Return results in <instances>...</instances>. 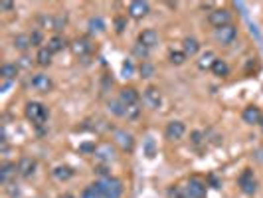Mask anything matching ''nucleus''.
<instances>
[{"label": "nucleus", "instance_id": "38", "mask_svg": "<svg viewBox=\"0 0 263 198\" xmlns=\"http://www.w3.org/2000/svg\"><path fill=\"white\" fill-rule=\"evenodd\" d=\"M95 172H97V174H101V179L111 177V174H109V170H107V167H105V165H99V167L95 168Z\"/></svg>", "mask_w": 263, "mask_h": 198}, {"label": "nucleus", "instance_id": "25", "mask_svg": "<svg viewBox=\"0 0 263 198\" xmlns=\"http://www.w3.org/2000/svg\"><path fill=\"white\" fill-rule=\"evenodd\" d=\"M14 48L18 52H26L28 48H32V42H30V34H18L14 38Z\"/></svg>", "mask_w": 263, "mask_h": 198}, {"label": "nucleus", "instance_id": "34", "mask_svg": "<svg viewBox=\"0 0 263 198\" xmlns=\"http://www.w3.org/2000/svg\"><path fill=\"white\" fill-rule=\"evenodd\" d=\"M139 72H141V76H143V77H152V74H155V68H152L150 63L143 61V63H141V68H139Z\"/></svg>", "mask_w": 263, "mask_h": 198}, {"label": "nucleus", "instance_id": "46", "mask_svg": "<svg viewBox=\"0 0 263 198\" xmlns=\"http://www.w3.org/2000/svg\"><path fill=\"white\" fill-rule=\"evenodd\" d=\"M61 198H73V196H72V194H65V196H61Z\"/></svg>", "mask_w": 263, "mask_h": 198}, {"label": "nucleus", "instance_id": "9", "mask_svg": "<svg viewBox=\"0 0 263 198\" xmlns=\"http://www.w3.org/2000/svg\"><path fill=\"white\" fill-rule=\"evenodd\" d=\"M127 12H129V16L133 18V20H143L145 16H148V12H150V4H148V2H145V0H133V2L129 4Z\"/></svg>", "mask_w": 263, "mask_h": 198}, {"label": "nucleus", "instance_id": "4", "mask_svg": "<svg viewBox=\"0 0 263 198\" xmlns=\"http://www.w3.org/2000/svg\"><path fill=\"white\" fill-rule=\"evenodd\" d=\"M113 143L125 152H133V149H135L133 133H129V131H125V129H115L113 131Z\"/></svg>", "mask_w": 263, "mask_h": 198}, {"label": "nucleus", "instance_id": "28", "mask_svg": "<svg viewBox=\"0 0 263 198\" xmlns=\"http://www.w3.org/2000/svg\"><path fill=\"white\" fill-rule=\"evenodd\" d=\"M212 74L218 77H226L230 74V65L224 60H216V63L212 65Z\"/></svg>", "mask_w": 263, "mask_h": 198}, {"label": "nucleus", "instance_id": "39", "mask_svg": "<svg viewBox=\"0 0 263 198\" xmlns=\"http://www.w3.org/2000/svg\"><path fill=\"white\" fill-rule=\"evenodd\" d=\"M95 149H97V147H95L93 143H85V145H81V147H79V151H81V152H95Z\"/></svg>", "mask_w": 263, "mask_h": 198}, {"label": "nucleus", "instance_id": "26", "mask_svg": "<svg viewBox=\"0 0 263 198\" xmlns=\"http://www.w3.org/2000/svg\"><path fill=\"white\" fill-rule=\"evenodd\" d=\"M18 76V65L16 63H4L2 68H0V77H2L4 81H10Z\"/></svg>", "mask_w": 263, "mask_h": 198}, {"label": "nucleus", "instance_id": "23", "mask_svg": "<svg viewBox=\"0 0 263 198\" xmlns=\"http://www.w3.org/2000/svg\"><path fill=\"white\" fill-rule=\"evenodd\" d=\"M65 46H68V42H65V38H63V36H52V38L48 40V50H50L52 54L61 52Z\"/></svg>", "mask_w": 263, "mask_h": 198}, {"label": "nucleus", "instance_id": "35", "mask_svg": "<svg viewBox=\"0 0 263 198\" xmlns=\"http://www.w3.org/2000/svg\"><path fill=\"white\" fill-rule=\"evenodd\" d=\"M42 40H44V36H42V32H40V30H34V32L30 34V42H32V46H40Z\"/></svg>", "mask_w": 263, "mask_h": 198}, {"label": "nucleus", "instance_id": "33", "mask_svg": "<svg viewBox=\"0 0 263 198\" xmlns=\"http://www.w3.org/2000/svg\"><path fill=\"white\" fill-rule=\"evenodd\" d=\"M133 54L137 56V58H141V60H146V56H148V48H145L143 44H135V48H133Z\"/></svg>", "mask_w": 263, "mask_h": 198}, {"label": "nucleus", "instance_id": "6", "mask_svg": "<svg viewBox=\"0 0 263 198\" xmlns=\"http://www.w3.org/2000/svg\"><path fill=\"white\" fill-rule=\"evenodd\" d=\"M214 38H216V42L220 44V46H230V44H234L235 38H237V28L234 24L222 26V28H218L214 32Z\"/></svg>", "mask_w": 263, "mask_h": 198}, {"label": "nucleus", "instance_id": "17", "mask_svg": "<svg viewBox=\"0 0 263 198\" xmlns=\"http://www.w3.org/2000/svg\"><path fill=\"white\" fill-rule=\"evenodd\" d=\"M119 99L129 107V105H139V91L135 90V87H123V90L119 91Z\"/></svg>", "mask_w": 263, "mask_h": 198}, {"label": "nucleus", "instance_id": "32", "mask_svg": "<svg viewBox=\"0 0 263 198\" xmlns=\"http://www.w3.org/2000/svg\"><path fill=\"white\" fill-rule=\"evenodd\" d=\"M81 198H103V196L97 192V188H95L93 184H89V186H87V188L81 192Z\"/></svg>", "mask_w": 263, "mask_h": 198}, {"label": "nucleus", "instance_id": "10", "mask_svg": "<svg viewBox=\"0 0 263 198\" xmlns=\"http://www.w3.org/2000/svg\"><path fill=\"white\" fill-rule=\"evenodd\" d=\"M30 85L34 87L36 91H40V93H48L52 87H54V81H52V77L46 76V74H36V76H32Z\"/></svg>", "mask_w": 263, "mask_h": 198}, {"label": "nucleus", "instance_id": "37", "mask_svg": "<svg viewBox=\"0 0 263 198\" xmlns=\"http://www.w3.org/2000/svg\"><path fill=\"white\" fill-rule=\"evenodd\" d=\"M202 139H204V133H200V131H194V133H192V143L194 145H200Z\"/></svg>", "mask_w": 263, "mask_h": 198}, {"label": "nucleus", "instance_id": "31", "mask_svg": "<svg viewBox=\"0 0 263 198\" xmlns=\"http://www.w3.org/2000/svg\"><path fill=\"white\" fill-rule=\"evenodd\" d=\"M166 194H168V198H186L184 186H170Z\"/></svg>", "mask_w": 263, "mask_h": 198}, {"label": "nucleus", "instance_id": "22", "mask_svg": "<svg viewBox=\"0 0 263 198\" xmlns=\"http://www.w3.org/2000/svg\"><path fill=\"white\" fill-rule=\"evenodd\" d=\"M216 60H218V58H216V54L208 50V52H204V54L198 58V61H196V63H198V68H200V70H212V65L216 63Z\"/></svg>", "mask_w": 263, "mask_h": 198}, {"label": "nucleus", "instance_id": "7", "mask_svg": "<svg viewBox=\"0 0 263 198\" xmlns=\"http://www.w3.org/2000/svg\"><path fill=\"white\" fill-rule=\"evenodd\" d=\"M237 186H239V190H242L244 194H255V190H257V181H255V177H253V170H251V168H246L242 174H239Z\"/></svg>", "mask_w": 263, "mask_h": 198}, {"label": "nucleus", "instance_id": "30", "mask_svg": "<svg viewBox=\"0 0 263 198\" xmlns=\"http://www.w3.org/2000/svg\"><path fill=\"white\" fill-rule=\"evenodd\" d=\"M139 115H141V107L139 105H129L127 107V111H125V119L127 121H135V119H139Z\"/></svg>", "mask_w": 263, "mask_h": 198}, {"label": "nucleus", "instance_id": "1", "mask_svg": "<svg viewBox=\"0 0 263 198\" xmlns=\"http://www.w3.org/2000/svg\"><path fill=\"white\" fill-rule=\"evenodd\" d=\"M93 186L97 188V192L103 198H121L123 196V183L115 177H107V179H99L93 183Z\"/></svg>", "mask_w": 263, "mask_h": 198}, {"label": "nucleus", "instance_id": "19", "mask_svg": "<svg viewBox=\"0 0 263 198\" xmlns=\"http://www.w3.org/2000/svg\"><path fill=\"white\" fill-rule=\"evenodd\" d=\"M182 52H184L186 56H196V54L200 52V42L196 40V38H192V36L184 38V40H182Z\"/></svg>", "mask_w": 263, "mask_h": 198}, {"label": "nucleus", "instance_id": "41", "mask_svg": "<svg viewBox=\"0 0 263 198\" xmlns=\"http://www.w3.org/2000/svg\"><path fill=\"white\" fill-rule=\"evenodd\" d=\"M20 65H22V68H32V61H30V58L22 56V58H20Z\"/></svg>", "mask_w": 263, "mask_h": 198}, {"label": "nucleus", "instance_id": "20", "mask_svg": "<svg viewBox=\"0 0 263 198\" xmlns=\"http://www.w3.org/2000/svg\"><path fill=\"white\" fill-rule=\"evenodd\" d=\"M52 177L56 179V181H70L72 177H73V168L72 167H68V165H61V167H56L54 170H52Z\"/></svg>", "mask_w": 263, "mask_h": 198}, {"label": "nucleus", "instance_id": "44", "mask_svg": "<svg viewBox=\"0 0 263 198\" xmlns=\"http://www.w3.org/2000/svg\"><path fill=\"white\" fill-rule=\"evenodd\" d=\"M115 26H117V32H123V28H125V20H123V18H117V20H115Z\"/></svg>", "mask_w": 263, "mask_h": 198}, {"label": "nucleus", "instance_id": "16", "mask_svg": "<svg viewBox=\"0 0 263 198\" xmlns=\"http://www.w3.org/2000/svg\"><path fill=\"white\" fill-rule=\"evenodd\" d=\"M139 44H143L145 48H155L157 44H159V32L157 30H152V28H146L139 34Z\"/></svg>", "mask_w": 263, "mask_h": 198}, {"label": "nucleus", "instance_id": "47", "mask_svg": "<svg viewBox=\"0 0 263 198\" xmlns=\"http://www.w3.org/2000/svg\"><path fill=\"white\" fill-rule=\"evenodd\" d=\"M261 127H263V121H261Z\"/></svg>", "mask_w": 263, "mask_h": 198}, {"label": "nucleus", "instance_id": "2", "mask_svg": "<svg viewBox=\"0 0 263 198\" xmlns=\"http://www.w3.org/2000/svg\"><path fill=\"white\" fill-rule=\"evenodd\" d=\"M26 119L32 121L34 125H44L48 121V109L46 105H42L38 101H30L26 105Z\"/></svg>", "mask_w": 263, "mask_h": 198}, {"label": "nucleus", "instance_id": "27", "mask_svg": "<svg viewBox=\"0 0 263 198\" xmlns=\"http://www.w3.org/2000/svg\"><path fill=\"white\" fill-rule=\"evenodd\" d=\"M52 58H54V54L48 50V46H46V48H40L38 54H36V61H38V65H42V68L50 65V63H52Z\"/></svg>", "mask_w": 263, "mask_h": 198}, {"label": "nucleus", "instance_id": "14", "mask_svg": "<svg viewBox=\"0 0 263 198\" xmlns=\"http://www.w3.org/2000/svg\"><path fill=\"white\" fill-rule=\"evenodd\" d=\"M95 159H99L101 163H111L113 159H115V147L111 145V143H101V145H97V149H95Z\"/></svg>", "mask_w": 263, "mask_h": 198}, {"label": "nucleus", "instance_id": "29", "mask_svg": "<svg viewBox=\"0 0 263 198\" xmlns=\"http://www.w3.org/2000/svg\"><path fill=\"white\" fill-rule=\"evenodd\" d=\"M186 54L184 52H178V50H172L170 54H168V60H170V63H174V65H182L184 61H186Z\"/></svg>", "mask_w": 263, "mask_h": 198}, {"label": "nucleus", "instance_id": "13", "mask_svg": "<svg viewBox=\"0 0 263 198\" xmlns=\"http://www.w3.org/2000/svg\"><path fill=\"white\" fill-rule=\"evenodd\" d=\"M72 52H73V56H77V58H87V56L93 52V44L87 40V38H77V40H73V44H72Z\"/></svg>", "mask_w": 263, "mask_h": 198}, {"label": "nucleus", "instance_id": "8", "mask_svg": "<svg viewBox=\"0 0 263 198\" xmlns=\"http://www.w3.org/2000/svg\"><path fill=\"white\" fill-rule=\"evenodd\" d=\"M143 101H145V105L148 109H159L161 103H162L161 90H159V87H155V85H148L146 90H145V93H143Z\"/></svg>", "mask_w": 263, "mask_h": 198}, {"label": "nucleus", "instance_id": "36", "mask_svg": "<svg viewBox=\"0 0 263 198\" xmlns=\"http://www.w3.org/2000/svg\"><path fill=\"white\" fill-rule=\"evenodd\" d=\"M146 157L148 159L155 157V141L152 139H146Z\"/></svg>", "mask_w": 263, "mask_h": 198}, {"label": "nucleus", "instance_id": "45", "mask_svg": "<svg viewBox=\"0 0 263 198\" xmlns=\"http://www.w3.org/2000/svg\"><path fill=\"white\" fill-rule=\"evenodd\" d=\"M255 159H257L259 163H263V149H259V151L255 152Z\"/></svg>", "mask_w": 263, "mask_h": 198}, {"label": "nucleus", "instance_id": "12", "mask_svg": "<svg viewBox=\"0 0 263 198\" xmlns=\"http://www.w3.org/2000/svg\"><path fill=\"white\" fill-rule=\"evenodd\" d=\"M184 133H186V127L182 121H170L164 129V135L168 141H180L184 137Z\"/></svg>", "mask_w": 263, "mask_h": 198}, {"label": "nucleus", "instance_id": "5", "mask_svg": "<svg viewBox=\"0 0 263 198\" xmlns=\"http://www.w3.org/2000/svg\"><path fill=\"white\" fill-rule=\"evenodd\" d=\"M208 22L216 30L222 28V26H228V24H232V12L228 8H214L208 14Z\"/></svg>", "mask_w": 263, "mask_h": 198}, {"label": "nucleus", "instance_id": "43", "mask_svg": "<svg viewBox=\"0 0 263 198\" xmlns=\"http://www.w3.org/2000/svg\"><path fill=\"white\" fill-rule=\"evenodd\" d=\"M0 10L10 12V10H14V4H12V2H0Z\"/></svg>", "mask_w": 263, "mask_h": 198}, {"label": "nucleus", "instance_id": "15", "mask_svg": "<svg viewBox=\"0 0 263 198\" xmlns=\"http://www.w3.org/2000/svg\"><path fill=\"white\" fill-rule=\"evenodd\" d=\"M242 119H244L248 125H261V121H263L261 109L255 107V105H248L244 111H242Z\"/></svg>", "mask_w": 263, "mask_h": 198}, {"label": "nucleus", "instance_id": "40", "mask_svg": "<svg viewBox=\"0 0 263 198\" xmlns=\"http://www.w3.org/2000/svg\"><path fill=\"white\" fill-rule=\"evenodd\" d=\"M123 74H125L127 77H131V74H133V63L125 61V63H123Z\"/></svg>", "mask_w": 263, "mask_h": 198}, {"label": "nucleus", "instance_id": "18", "mask_svg": "<svg viewBox=\"0 0 263 198\" xmlns=\"http://www.w3.org/2000/svg\"><path fill=\"white\" fill-rule=\"evenodd\" d=\"M18 174V165L14 163H4L0 167V183L2 184H10V181Z\"/></svg>", "mask_w": 263, "mask_h": 198}, {"label": "nucleus", "instance_id": "21", "mask_svg": "<svg viewBox=\"0 0 263 198\" xmlns=\"http://www.w3.org/2000/svg\"><path fill=\"white\" fill-rule=\"evenodd\" d=\"M87 28H89V34H103L105 32V20L101 16H93L87 22Z\"/></svg>", "mask_w": 263, "mask_h": 198}, {"label": "nucleus", "instance_id": "42", "mask_svg": "<svg viewBox=\"0 0 263 198\" xmlns=\"http://www.w3.org/2000/svg\"><path fill=\"white\" fill-rule=\"evenodd\" d=\"M208 183H212V186H214V188H220V186H222V184H220V181L216 179V174H210V177H208Z\"/></svg>", "mask_w": 263, "mask_h": 198}, {"label": "nucleus", "instance_id": "24", "mask_svg": "<svg viewBox=\"0 0 263 198\" xmlns=\"http://www.w3.org/2000/svg\"><path fill=\"white\" fill-rule=\"evenodd\" d=\"M107 109H109V113H113V115H117V117H125L127 105H125L121 99H113V101L107 103Z\"/></svg>", "mask_w": 263, "mask_h": 198}, {"label": "nucleus", "instance_id": "11", "mask_svg": "<svg viewBox=\"0 0 263 198\" xmlns=\"http://www.w3.org/2000/svg\"><path fill=\"white\" fill-rule=\"evenodd\" d=\"M36 168H38V163L32 159V157H22L18 161V174L22 179H30L36 174Z\"/></svg>", "mask_w": 263, "mask_h": 198}, {"label": "nucleus", "instance_id": "3", "mask_svg": "<svg viewBox=\"0 0 263 198\" xmlns=\"http://www.w3.org/2000/svg\"><path fill=\"white\" fill-rule=\"evenodd\" d=\"M206 190H208V183L202 181L200 177H190L184 186L186 198H206Z\"/></svg>", "mask_w": 263, "mask_h": 198}]
</instances>
